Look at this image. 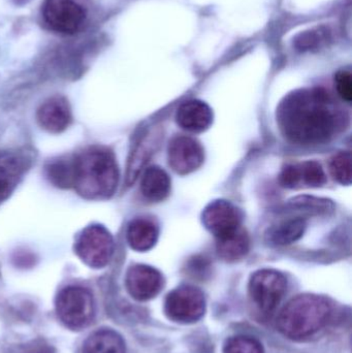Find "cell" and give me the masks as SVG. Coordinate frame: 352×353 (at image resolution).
Returning a JSON list of instances; mask_svg holds the SVG:
<instances>
[{
    "label": "cell",
    "mask_w": 352,
    "mask_h": 353,
    "mask_svg": "<svg viewBox=\"0 0 352 353\" xmlns=\"http://www.w3.org/2000/svg\"><path fill=\"white\" fill-rule=\"evenodd\" d=\"M277 122L287 140L315 146L340 134L349 124V116L324 89H300L281 101Z\"/></svg>",
    "instance_id": "6da1fadb"
},
{
    "label": "cell",
    "mask_w": 352,
    "mask_h": 353,
    "mask_svg": "<svg viewBox=\"0 0 352 353\" xmlns=\"http://www.w3.org/2000/svg\"><path fill=\"white\" fill-rule=\"evenodd\" d=\"M74 188L88 199L112 196L117 188L119 171L113 153L90 147L74 157Z\"/></svg>",
    "instance_id": "7a4b0ae2"
},
{
    "label": "cell",
    "mask_w": 352,
    "mask_h": 353,
    "mask_svg": "<svg viewBox=\"0 0 352 353\" xmlns=\"http://www.w3.org/2000/svg\"><path fill=\"white\" fill-rule=\"evenodd\" d=\"M332 307L316 294H301L287 303L278 316V329L293 340H303L320 332L328 323Z\"/></svg>",
    "instance_id": "3957f363"
},
{
    "label": "cell",
    "mask_w": 352,
    "mask_h": 353,
    "mask_svg": "<svg viewBox=\"0 0 352 353\" xmlns=\"http://www.w3.org/2000/svg\"><path fill=\"white\" fill-rule=\"evenodd\" d=\"M56 312L60 321L72 331H82L94 319L92 294L81 286H68L56 298Z\"/></svg>",
    "instance_id": "277c9868"
},
{
    "label": "cell",
    "mask_w": 352,
    "mask_h": 353,
    "mask_svg": "<svg viewBox=\"0 0 352 353\" xmlns=\"http://www.w3.org/2000/svg\"><path fill=\"white\" fill-rule=\"evenodd\" d=\"M114 239L111 232L103 225L87 226L76 242V255L81 261L93 269L105 268L114 254Z\"/></svg>",
    "instance_id": "5b68a950"
},
{
    "label": "cell",
    "mask_w": 352,
    "mask_h": 353,
    "mask_svg": "<svg viewBox=\"0 0 352 353\" xmlns=\"http://www.w3.org/2000/svg\"><path fill=\"white\" fill-rule=\"evenodd\" d=\"M205 311L206 299L202 290L194 286H180L165 299V315L175 323H196L204 316Z\"/></svg>",
    "instance_id": "8992f818"
},
{
    "label": "cell",
    "mask_w": 352,
    "mask_h": 353,
    "mask_svg": "<svg viewBox=\"0 0 352 353\" xmlns=\"http://www.w3.org/2000/svg\"><path fill=\"white\" fill-rule=\"evenodd\" d=\"M41 16L51 30L61 34H74L84 25L87 12L76 0H45Z\"/></svg>",
    "instance_id": "52a82bcc"
},
{
    "label": "cell",
    "mask_w": 352,
    "mask_h": 353,
    "mask_svg": "<svg viewBox=\"0 0 352 353\" xmlns=\"http://www.w3.org/2000/svg\"><path fill=\"white\" fill-rule=\"evenodd\" d=\"M287 280L275 270H260L250 278L249 294L260 311L271 313L287 292Z\"/></svg>",
    "instance_id": "ba28073f"
},
{
    "label": "cell",
    "mask_w": 352,
    "mask_h": 353,
    "mask_svg": "<svg viewBox=\"0 0 352 353\" xmlns=\"http://www.w3.org/2000/svg\"><path fill=\"white\" fill-rule=\"evenodd\" d=\"M167 157L172 169L180 175L194 173L204 163L202 145L190 137H175L169 142Z\"/></svg>",
    "instance_id": "9c48e42d"
},
{
    "label": "cell",
    "mask_w": 352,
    "mask_h": 353,
    "mask_svg": "<svg viewBox=\"0 0 352 353\" xmlns=\"http://www.w3.org/2000/svg\"><path fill=\"white\" fill-rule=\"evenodd\" d=\"M203 223L216 238L227 236L241 228L242 214L227 201H214L203 212Z\"/></svg>",
    "instance_id": "30bf717a"
},
{
    "label": "cell",
    "mask_w": 352,
    "mask_h": 353,
    "mask_svg": "<svg viewBox=\"0 0 352 353\" xmlns=\"http://www.w3.org/2000/svg\"><path fill=\"white\" fill-rule=\"evenodd\" d=\"M126 288L130 296L136 301H149L161 292L163 278L161 272L145 265L130 268L125 278Z\"/></svg>",
    "instance_id": "8fae6325"
},
{
    "label": "cell",
    "mask_w": 352,
    "mask_h": 353,
    "mask_svg": "<svg viewBox=\"0 0 352 353\" xmlns=\"http://www.w3.org/2000/svg\"><path fill=\"white\" fill-rule=\"evenodd\" d=\"M327 176L324 169L316 161L289 165L283 169L279 176L281 186L285 188H302V187H320L326 183Z\"/></svg>",
    "instance_id": "7c38bea8"
},
{
    "label": "cell",
    "mask_w": 352,
    "mask_h": 353,
    "mask_svg": "<svg viewBox=\"0 0 352 353\" xmlns=\"http://www.w3.org/2000/svg\"><path fill=\"white\" fill-rule=\"evenodd\" d=\"M37 117L41 128L51 134H60L72 123V110L64 97H50L39 107Z\"/></svg>",
    "instance_id": "4fadbf2b"
},
{
    "label": "cell",
    "mask_w": 352,
    "mask_h": 353,
    "mask_svg": "<svg viewBox=\"0 0 352 353\" xmlns=\"http://www.w3.org/2000/svg\"><path fill=\"white\" fill-rule=\"evenodd\" d=\"M178 125L189 132H205L213 122V112L207 103L189 101L180 105L176 114Z\"/></svg>",
    "instance_id": "5bb4252c"
},
{
    "label": "cell",
    "mask_w": 352,
    "mask_h": 353,
    "mask_svg": "<svg viewBox=\"0 0 352 353\" xmlns=\"http://www.w3.org/2000/svg\"><path fill=\"white\" fill-rule=\"evenodd\" d=\"M159 230L153 220L138 217L128 224L126 239L134 250L145 252L150 250L158 240Z\"/></svg>",
    "instance_id": "9a60e30c"
},
{
    "label": "cell",
    "mask_w": 352,
    "mask_h": 353,
    "mask_svg": "<svg viewBox=\"0 0 352 353\" xmlns=\"http://www.w3.org/2000/svg\"><path fill=\"white\" fill-rule=\"evenodd\" d=\"M250 240L245 230L240 228L231 234L217 238V253L223 261L234 263L247 255Z\"/></svg>",
    "instance_id": "2e32d148"
},
{
    "label": "cell",
    "mask_w": 352,
    "mask_h": 353,
    "mask_svg": "<svg viewBox=\"0 0 352 353\" xmlns=\"http://www.w3.org/2000/svg\"><path fill=\"white\" fill-rule=\"evenodd\" d=\"M141 191L145 199L158 203L169 196L171 191V179L161 168H149L143 176Z\"/></svg>",
    "instance_id": "e0dca14e"
},
{
    "label": "cell",
    "mask_w": 352,
    "mask_h": 353,
    "mask_svg": "<svg viewBox=\"0 0 352 353\" xmlns=\"http://www.w3.org/2000/svg\"><path fill=\"white\" fill-rule=\"evenodd\" d=\"M83 353H126L125 342L113 330H99L87 338Z\"/></svg>",
    "instance_id": "ac0fdd59"
},
{
    "label": "cell",
    "mask_w": 352,
    "mask_h": 353,
    "mask_svg": "<svg viewBox=\"0 0 352 353\" xmlns=\"http://www.w3.org/2000/svg\"><path fill=\"white\" fill-rule=\"evenodd\" d=\"M30 161L26 155L17 151L0 152V180L16 186L19 179L28 169Z\"/></svg>",
    "instance_id": "d6986e66"
},
{
    "label": "cell",
    "mask_w": 352,
    "mask_h": 353,
    "mask_svg": "<svg viewBox=\"0 0 352 353\" xmlns=\"http://www.w3.org/2000/svg\"><path fill=\"white\" fill-rule=\"evenodd\" d=\"M306 230V221L303 218H293L273 226L267 234L269 242L279 246L293 244L302 238Z\"/></svg>",
    "instance_id": "ffe728a7"
},
{
    "label": "cell",
    "mask_w": 352,
    "mask_h": 353,
    "mask_svg": "<svg viewBox=\"0 0 352 353\" xmlns=\"http://www.w3.org/2000/svg\"><path fill=\"white\" fill-rule=\"evenodd\" d=\"M153 134H147L141 140L136 146V150L132 153L127 171V182L132 183L136 180L152 153L154 152L157 143V136Z\"/></svg>",
    "instance_id": "44dd1931"
},
{
    "label": "cell",
    "mask_w": 352,
    "mask_h": 353,
    "mask_svg": "<svg viewBox=\"0 0 352 353\" xmlns=\"http://www.w3.org/2000/svg\"><path fill=\"white\" fill-rule=\"evenodd\" d=\"M47 176L55 186L60 188L74 187V157H64L52 161L47 167Z\"/></svg>",
    "instance_id": "7402d4cb"
},
{
    "label": "cell",
    "mask_w": 352,
    "mask_h": 353,
    "mask_svg": "<svg viewBox=\"0 0 352 353\" xmlns=\"http://www.w3.org/2000/svg\"><path fill=\"white\" fill-rule=\"evenodd\" d=\"M331 33L326 27H316L300 33L293 41L300 51H312L326 45L330 41Z\"/></svg>",
    "instance_id": "603a6c76"
},
{
    "label": "cell",
    "mask_w": 352,
    "mask_h": 353,
    "mask_svg": "<svg viewBox=\"0 0 352 353\" xmlns=\"http://www.w3.org/2000/svg\"><path fill=\"white\" fill-rule=\"evenodd\" d=\"M223 353H264V348L256 338L234 336L225 342Z\"/></svg>",
    "instance_id": "cb8c5ba5"
},
{
    "label": "cell",
    "mask_w": 352,
    "mask_h": 353,
    "mask_svg": "<svg viewBox=\"0 0 352 353\" xmlns=\"http://www.w3.org/2000/svg\"><path fill=\"white\" fill-rule=\"evenodd\" d=\"M330 172L333 178L343 185L351 183V155L341 152L333 157L330 163Z\"/></svg>",
    "instance_id": "d4e9b609"
},
{
    "label": "cell",
    "mask_w": 352,
    "mask_h": 353,
    "mask_svg": "<svg viewBox=\"0 0 352 353\" xmlns=\"http://www.w3.org/2000/svg\"><path fill=\"white\" fill-rule=\"evenodd\" d=\"M335 85L337 92L343 101H351L352 99V79L351 72L341 70L335 77Z\"/></svg>",
    "instance_id": "484cf974"
}]
</instances>
